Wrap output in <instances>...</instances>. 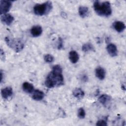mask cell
I'll return each instance as SVG.
<instances>
[{
	"instance_id": "obj_1",
	"label": "cell",
	"mask_w": 126,
	"mask_h": 126,
	"mask_svg": "<svg viewBox=\"0 0 126 126\" xmlns=\"http://www.w3.org/2000/svg\"><path fill=\"white\" fill-rule=\"evenodd\" d=\"M63 77L61 66L58 64L53 66L51 71L48 74L45 85L48 88L59 87L63 84Z\"/></svg>"
},
{
	"instance_id": "obj_2",
	"label": "cell",
	"mask_w": 126,
	"mask_h": 126,
	"mask_svg": "<svg viewBox=\"0 0 126 126\" xmlns=\"http://www.w3.org/2000/svg\"><path fill=\"white\" fill-rule=\"evenodd\" d=\"M94 8L96 14L101 16L108 17L112 13L110 3L107 1L103 2L95 1L94 3Z\"/></svg>"
},
{
	"instance_id": "obj_3",
	"label": "cell",
	"mask_w": 126,
	"mask_h": 126,
	"mask_svg": "<svg viewBox=\"0 0 126 126\" xmlns=\"http://www.w3.org/2000/svg\"><path fill=\"white\" fill-rule=\"evenodd\" d=\"M52 9V4L50 1H47L41 4H37L33 7V12L38 16L46 15L50 12Z\"/></svg>"
},
{
	"instance_id": "obj_4",
	"label": "cell",
	"mask_w": 126,
	"mask_h": 126,
	"mask_svg": "<svg viewBox=\"0 0 126 126\" xmlns=\"http://www.w3.org/2000/svg\"><path fill=\"white\" fill-rule=\"evenodd\" d=\"M5 41L7 45L15 51V52H20L24 48V43L23 40L20 38H15L6 36L5 38Z\"/></svg>"
},
{
	"instance_id": "obj_5",
	"label": "cell",
	"mask_w": 126,
	"mask_h": 126,
	"mask_svg": "<svg viewBox=\"0 0 126 126\" xmlns=\"http://www.w3.org/2000/svg\"><path fill=\"white\" fill-rule=\"evenodd\" d=\"M12 6V2L9 0H2L0 1V14H6L9 11Z\"/></svg>"
},
{
	"instance_id": "obj_6",
	"label": "cell",
	"mask_w": 126,
	"mask_h": 126,
	"mask_svg": "<svg viewBox=\"0 0 126 126\" xmlns=\"http://www.w3.org/2000/svg\"><path fill=\"white\" fill-rule=\"evenodd\" d=\"M13 94L12 88L10 87H6L1 90V94L2 97L5 99L10 98Z\"/></svg>"
},
{
	"instance_id": "obj_7",
	"label": "cell",
	"mask_w": 126,
	"mask_h": 126,
	"mask_svg": "<svg viewBox=\"0 0 126 126\" xmlns=\"http://www.w3.org/2000/svg\"><path fill=\"white\" fill-rule=\"evenodd\" d=\"M0 19L2 22L7 25H10L14 21V17L10 14H4L1 15Z\"/></svg>"
},
{
	"instance_id": "obj_8",
	"label": "cell",
	"mask_w": 126,
	"mask_h": 126,
	"mask_svg": "<svg viewBox=\"0 0 126 126\" xmlns=\"http://www.w3.org/2000/svg\"><path fill=\"white\" fill-rule=\"evenodd\" d=\"M108 54L111 57H115L118 55V50L116 46L112 43L109 44L106 47Z\"/></svg>"
},
{
	"instance_id": "obj_9",
	"label": "cell",
	"mask_w": 126,
	"mask_h": 126,
	"mask_svg": "<svg viewBox=\"0 0 126 126\" xmlns=\"http://www.w3.org/2000/svg\"><path fill=\"white\" fill-rule=\"evenodd\" d=\"M42 29L39 25L34 26L31 29V33L33 37H37L41 34Z\"/></svg>"
},
{
	"instance_id": "obj_10",
	"label": "cell",
	"mask_w": 126,
	"mask_h": 126,
	"mask_svg": "<svg viewBox=\"0 0 126 126\" xmlns=\"http://www.w3.org/2000/svg\"><path fill=\"white\" fill-rule=\"evenodd\" d=\"M95 76L100 80H103L105 77L106 72L104 69L101 67H98L95 70Z\"/></svg>"
},
{
	"instance_id": "obj_11",
	"label": "cell",
	"mask_w": 126,
	"mask_h": 126,
	"mask_svg": "<svg viewBox=\"0 0 126 126\" xmlns=\"http://www.w3.org/2000/svg\"><path fill=\"white\" fill-rule=\"evenodd\" d=\"M44 97V94L43 92L39 90H34L33 94L32 95V98L35 100L39 101L42 100Z\"/></svg>"
},
{
	"instance_id": "obj_12",
	"label": "cell",
	"mask_w": 126,
	"mask_h": 126,
	"mask_svg": "<svg viewBox=\"0 0 126 126\" xmlns=\"http://www.w3.org/2000/svg\"><path fill=\"white\" fill-rule=\"evenodd\" d=\"M111 97L106 94H103L98 97V101L102 105H106L111 100Z\"/></svg>"
},
{
	"instance_id": "obj_13",
	"label": "cell",
	"mask_w": 126,
	"mask_h": 126,
	"mask_svg": "<svg viewBox=\"0 0 126 126\" xmlns=\"http://www.w3.org/2000/svg\"><path fill=\"white\" fill-rule=\"evenodd\" d=\"M69 59L72 63H76L79 60V55L75 51H71L69 53Z\"/></svg>"
},
{
	"instance_id": "obj_14",
	"label": "cell",
	"mask_w": 126,
	"mask_h": 126,
	"mask_svg": "<svg viewBox=\"0 0 126 126\" xmlns=\"http://www.w3.org/2000/svg\"><path fill=\"white\" fill-rule=\"evenodd\" d=\"M22 88L23 91L27 93H32L33 92L34 90V87L33 85L27 82L23 83L22 85Z\"/></svg>"
},
{
	"instance_id": "obj_15",
	"label": "cell",
	"mask_w": 126,
	"mask_h": 126,
	"mask_svg": "<svg viewBox=\"0 0 126 126\" xmlns=\"http://www.w3.org/2000/svg\"><path fill=\"white\" fill-rule=\"evenodd\" d=\"M113 27L114 29L119 32H123L125 29V24L121 21H116L113 23Z\"/></svg>"
},
{
	"instance_id": "obj_16",
	"label": "cell",
	"mask_w": 126,
	"mask_h": 126,
	"mask_svg": "<svg viewBox=\"0 0 126 126\" xmlns=\"http://www.w3.org/2000/svg\"><path fill=\"white\" fill-rule=\"evenodd\" d=\"M78 11H79V15L82 18H85L87 17L89 13V10L88 7L84 6H80L78 9Z\"/></svg>"
},
{
	"instance_id": "obj_17",
	"label": "cell",
	"mask_w": 126,
	"mask_h": 126,
	"mask_svg": "<svg viewBox=\"0 0 126 126\" xmlns=\"http://www.w3.org/2000/svg\"><path fill=\"white\" fill-rule=\"evenodd\" d=\"M72 94L73 95L78 99H81L83 98L85 94L84 91L81 89L78 88H75L74 90H73Z\"/></svg>"
},
{
	"instance_id": "obj_18",
	"label": "cell",
	"mask_w": 126,
	"mask_h": 126,
	"mask_svg": "<svg viewBox=\"0 0 126 126\" xmlns=\"http://www.w3.org/2000/svg\"><path fill=\"white\" fill-rule=\"evenodd\" d=\"M82 50L84 52H87L89 51H94V48L91 43H86L82 46Z\"/></svg>"
},
{
	"instance_id": "obj_19",
	"label": "cell",
	"mask_w": 126,
	"mask_h": 126,
	"mask_svg": "<svg viewBox=\"0 0 126 126\" xmlns=\"http://www.w3.org/2000/svg\"><path fill=\"white\" fill-rule=\"evenodd\" d=\"M44 60L46 63H51L54 61V58L51 54H46L44 56Z\"/></svg>"
},
{
	"instance_id": "obj_20",
	"label": "cell",
	"mask_w": 126,
	"mask_h": 126,
	"mask_svg": "<svg viewBox=\"0 0 126 126\" xmlns=\"http://www.w3.org/2000/svg\"><path fill=\"white\" fill-rule=\"evenodd\" d=\"M86 113L83 108H80L78 111V117L80 119H84L85 117Z\"/></svg>"
},
{
	"instance_id": "obj_21",
	"label": "cell",
	"mask_w": 126,
	"mask_h": 126,
	"mask_svg": "<svg viewBox=\"0 0 126 126\" xmlns=\"http://www.w3.org/2000/svg\"><path fill=\"white\" fill-rule=\"evenodd\" d=\"M96 125L97 126H106L107 125V124L106 120L104 119H101L96 122Z\"/></svg>"
},
{
	"instance_id": "obj_22",
	"label": "cell",
	"mask_w": 126,
	"mask_h": 126,
	"mask_svg": "<svg viewBox=\"0 0 126 126\" xmlns=\"http://www.w3.org/2000/svg\"><path fill=\"white\" fill-rule=\"evenodd\" d=\"M63 48V40L62 38L59 37L58 40V49H61Z\"/></svg>"
},
{
	"instance_id": "obj_23",
	"label": "cell",
	"mask_w": 126,
	"mask_h": 126,
	"mask_svg": "<svg viewBox=\"0 0 126 126\" xmlns=\"http://www.w3.org/2000/svg\"><path fill=\"white\" fill-rule=\"evenodd\" d=\"M81 79L82 80V81H83L84 82H87V81L88 80V77L86 74H83V75L81 76Z\"/></svg>"
},
{
	"instance_id": "obj_24",
	"label": "cell",
	"mask_w": 126,
	"mask_h": 126,
	"mask_svg": "<svg viewBox=\"0 0 126 126\" xmlns=\"http://www.w3.org/2000/svg\"><path fill=\"white\" fill-rule=\"evenodd\" d=\"M0 58L1 59V60L2 59H5V54L4 51L2 50V49H0Z\"/></svg>"
},
{
	"instance_id": "obj_25",
	"label": "cell",
	"mask_w": 126,
	"mask_h": 126,
	"mask_svg": "<svg viewBox=\"0 0 126 126\" xmlns=\"http://www.w3.org/2000/svg\"><path fill=\"white\" fill-rule=\"evenodd\" d=\"M2 75H3V73H2V70H1V71H0V76H1V78H0V82H2V79H3Z\"/></svg>"
}]
</instances>
